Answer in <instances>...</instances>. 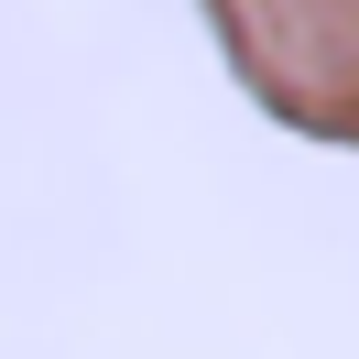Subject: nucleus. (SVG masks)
<instances>
[{"label":"nucleus","instance_id":"1","mask_svg":"<svg viewBox=\"0 0 359 359\" xmlns=\"http://www.w3.org/2000/svg\"><path fill=\"white\" fill-rule=\"evenodd\" d=\"M207 22L283 131L359 142V0H207Z\"/></svg>","mask_w":359,"mask_h":359}]
</instances>
